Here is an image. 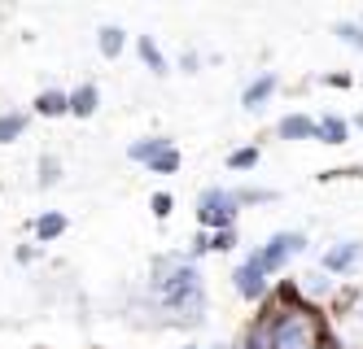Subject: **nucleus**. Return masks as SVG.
Returning a JSON list of instances; mask_svg holds the SVG:
<instances>
[{"label":"nucleus","mask_w":363,"mask_h":349,"mask_svg":"<svg viewBox=\"0 0 363 349\" xmlns=\"http://www.w3.org/2000/svg\"><path fill=\"white\" fill-rule=\"evenodd\" d=\"M241 349H333V341L320 310L302 302L298 284H280L276 297L258 310Z\"/></svg>","instance_id":"f257e3e1"},{"label":"nucleus","mask_w":363,"mask_h":349,"mask_svg":"<svg viewBox=\"0 0 363 349\" xmlns=\"http://www.w3.org/2000/svg\"><path fill=\"white\" fill-rule=\"evenodd\" d=\"M153 292H158V302L179 314V324H197L206 314V288H201V271L189 262V258H158L153 262Z\"/></svg>","instance_id":"f03ea898"},{"label":"nucleus","mask_w":363,"mask_h":349,"mask_svg":"<svg viewBox=\"0 0 363 349\" xmlns=\"http://www.w3.org/2000/svg\"><path fill=\"white\" fill-rule=\"evenodd\" d=\"M237 193H228V188H206L197 197V227L201 231H232L237 227Z\"/></svg>","instance_id":"7ed1b4c3"},{"label":"nucleus","mask_w":363,"mask_h":349,"mask_svg":"<svg viewBox=\"0 0 363 349\" xmlns=\"http://www.w3.org/2000/svg\"><path fill=\"white\" fill-rule=\"evenodd\" d=\"M306 249V236L302 231H276L263 249H258V262H263V271L267 275H276V271H284V262H289L294 253H302Z\"/></svg>","instance_id":"20e7f679"},{"label":"nucleus","mask_w":363,"mask_h":349,"mask_svg":"<svg viewBox=\"0 0 363 349\" xmlns=\"http://www.w3.org/2000/svg\"><path fill=\"white\" fill-rule=\"evenodd\" d=\"M267 271H263V262H258V253H250L241 266H237V275H232V284H237V292L241 297H250V302H263L267 297Z\"/></svg>","instance_id":"39448f33"},{"label":"nucleus","mask_w":363,"mask_h":349,"mask_svg":"<svg viewBox=\"0 0 363 349\" xmlns=\"http://www.w3.org/2000/svg\"><path fill=\"white\" fill-rule=\"evenodd\" d=\"M276 136L280 140H320V122L311 114H289V118H280Z\"/></svg>","instance_id":"423d86ee"},{"label":"nucleus","mask_w":363,"mask_h":349,"mask_svg":"<svg viewBox=\"0 0 363 349\" xmlns=\"http://www.w3.org/2000/svg\"><path fill=\"white\" fill-rule=\"evenodd\" d=\"M359 253H363V245H359V240H346V245H333L328 253H324V271H350V266L359 262Z\"/></svg>","instance_id":"0eeeda50"},{"label":"nucleus","mask_w":363,"mask_h":349,"mask_svg":"<svg viewBox=\"0 0 363 349\" xmlns=\"http://www.w3.org/2000/svg\"><path fill=\"white\" fill-rule=\"evenodd\" d=\"M276 88H280V79H276L272 70H267V74H258L254 84H250V88L241 92V105H245V110H263V101H267V96H272Z\"/></svg>","instance_id":"6e6552de"},{"label":"nucleus","mask_w":363,"mask_h":349,"mask_svg":"<svg viewBox=\"0 0 363 349\" xmlns=\"http://www.w3.org/2000/svg\"><path fill=\"white\" fill-rule=\"evenodd\" d=\"M171 149V140L167 136H145V140H136L132 149H127V157H132V162H145V166H153L158 162V157Z\"/></svg>","instance_id":"1a4fd4ad"},{"label":"nucleus","mask_w":363,"mask_h":349,"mask_svg":"<svg viewBox=\"0 0 363 349\" xmlns=\"http://www.w3.org/2000/svg\"><path fill=\"white\" fill-rule=\"evenodd\" d=\"M96 105H101L96 84H79V88L70 92V114H74V118H92V114H96Z\"/></svg>","instance_id":"9d476101"},{"label":"nucleus","mask_w":363,"mask_h":349,"mask_svg":"<svg viewBox=\"0 0 363 349\" xmlns=\"http://www.w3.org/2000/svg\"><path fill=\"white\" fill-rule=\"evenodd\" d=\"M35 114H44V118L70 114V92H62V88H48V92H40V96H35Z\"/></svg>","instance_id":"9b49d317"},{"label":"nucleus","mask_w":363,"mask_h":349,"mask_svg":"<svg viewBox=\"0 0 363 349\" xmlns=\"http://www.w3.org/2000/svg\"><path fill=\"white\" fill-rule=\"evenodd\" d=\"M350 140V122L342 114H324L320 118V144H346Z\"/></svg>","instance_id":"f8f14e48"},{"label":"nucleus","mask_w":363,"mask_h":349,"mask_svg":"<svg viewBox=\"0 0 363 349\" xmlns=\"http://www.w3.org/2000/svg\"><path fill=\"white\" fill-rule=\"evenodd\" d=\"M62 231H66V214L62 210H48V214H40V219H35V240H40V245L57 240Z\"/></svg>","instance_id":"ddd939ff"},{"label":"nucleus","mask_w":363,"mask_h":349,"mask_svg":"<svg viewBox=\"0 0 363 349\" xmlns=\"http://www.w3.org/2000/svg\"><path fill=\"white\" fill-rule=\"evenodd\" d=\"M22 131H27V114L22 110H9V114H0V144H13Z\"/></svg>","instance_id":"4468645a"},{"label":"nucleus","mask_w":363,"mask_h":349,"mask_svg":"<svg viewBox=\"0 0 363 349\" xmlns=\"http://www.w3.org/2000/svg\"><path fill=\"white\" fill-rule=\"evenodd\" d=\"M136 48H140V57H145V66H149L153 74H167V70H171V66H167V57L158 52V44H153V35H140V40H136Z\"/></svg>","instance_id":"2eb2a0df"},{"label":"nucleus","mask_w":363,"mask_h":349,"mask_svg":"<svg viewBox=\"0 0 363 349\" xmlns=\"http://www.w3.org/2000/svg\"><path fill=\"white\" fill-rule=\"evenodd\" d=\"M127 44V31L123 26H101V57H118Z\"/></svg>","instance_id":"dca6fc26"},{"label":"nucleus","mask_w":363,"mask_h":349,"mask_svg":"<svg viewBox=\"0 0 363 349\" xmlns=\"http://www.w3.org/2000/svg\"><path fill=\"white\" fill-rule=\"evenodd\" d=\"M228 166H232V171H254V166H258V149H254V144L232 149V153H228Z\"/></svg>","instance_id":"f3484780"},{"label":"nucleus","mask_w":363,"mask_h":349,"mask_svg":"<svg viewBox=\"0 0 363 349\" xmlns=\"http://www.w3.org/2000/svg\"><path fill=\"white\" fill-rule=\"evenodd\" d=\"M57 175H62L57 157H53V153H44V157H40V188H53V183H57Z\"/></svg>","instance_id":"a211bd4d"},{"label":"nucleus","mask_w":363,"mask_h":349,"mask_svg":"<svg viewBox=\"0 0 363 349\" xmlns=\"http://www.w3.org/2000/svg\"><path fill=\"white\" fill-rule=\"evenodd\" d=\"M149 171H153V175H175V171H179V149L171 144V149H167V153H162V157H158V162H153Z\"/></svg>","instance_id":"6ab92c4d"},{"label":"nucleus","mask_w":363,"mask_h":349,"mask_svg":"<svg viewBox=\"0 0 363 349\" xmlns=\"http://www.w3.org/2000/svg\"><path fill=\"white\" fill-rule=\"evenodd\" d=\"M237 201L241 205H263V201H276V193H267V188H237Z\"/></svg>","instance_id":"aec40b11"},{"label":"nucleus","mask_w":363,"mask_h":349,"mask_svg":"<svg viewBox=\"0 0 363 349\" xmlns=\"http://www.w3.org/2000/svg\"><path fill=\"white\" fill-rule=\"evenodd\" d=\"M211 249H215V236H211V231H197V236H193V249H189L184 258L193 262V258H201V253H211Z\"/></svg>","instance_id":"412c9836"},{"label":"nucleus","mask_w":363,"mask_h":349,"mask_svg":"<svg viewBox=\"0 0 363 349\" xmlns=\"http://www.w3.org/2000/svg\"><path fill=\"white\" fill-rule=\"evenodd\" d=\"M337 35H342L346 44H354V48H363V26L359 22H337Z\"/></svg>","instance_id":"4be33fe9"},{"label":"nucleus","mask_w":363,"mask_h":349,"mask_svg":"<svg viewBox=\"0 0 363 349\" xmlns=\"http://www.w3.org/2000/svg\"><path fill=\"white\" fill-rule=\"evenodd\" d=\"M149 205H153V214H158V219H171L175 197H171V193H153V197H149Z\"/></svg>","instance_id":"5701e85b"},{"label":"nucleus","mask_w":363,"mask_h":349,"mask_svg":"<svg viewBox=\"0 0 363 349\" xmlns=\"http://www.w3.org/2000/svg\"><path fill=\"white\" fill-rule=\"evenodd\" d=\"M211 236H215V253L237 249V227H232V231H211Z\"/></svg>","instance_id":"b1692460"},{"label":"nucleus","mask_w":363,"mask_h":349,"mask_svg":"<svg viewBox=\"0 0 363 349\" xmlns=\"http://www.w3.org/2000/svg\"><path fill=\"white\" fill-rule=\"evenodd\" d=\"M13 258H18V262H35V258H40V249H35V245H18V253H13Z\"/></svg>","instance_id":"393cba45"},{"label":"nucleus","mask_w":363,"mask_h":349,"mask_svg":"<svg viewBox=\"0 0 363 349\" xmlns=\"http://www.w3.org/2000/svg\"><path fill=\"white\" fill-rule=\"evenodd\" d=\"M324 84H333V88H350V74H328Z\"/></svg>","instance_id":"a878e982"},{"label":"nucleus","mask_w":363,"mask_h":349,"mask_svg":"<svg viewBox=\"0 0 363 349\" xmlns=\"http://www.w3.org/2000/svg\"><path fill=\"white\" fill-rule=\"evenodd\" d=\"M179 349H201V345H179Z\"/></svg>","instance_id":"bb28decb"},{"label":"nucleus","mask_w":363,"mask_h":349,"mask_svg":"<svg viewBox=\"0 0 363 349\" xmlns=\"http://www.w3.org/2000/svg\"><path fill=\"white\" fill-rule=\"evenodd\" d=\"M206 349H223V345H206Z\"/></svg>","instance_id":"cd10ccee"}]
</instances>
